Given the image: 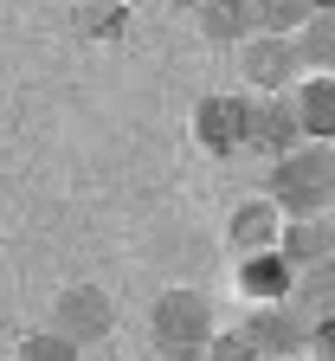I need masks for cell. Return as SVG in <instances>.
Instances as JSON below:
<instances>
[{"mask_svg":"<svg viewBox=\"0 0 335 361\" xmlns=\"http://www.w3.org/2000/svg\"><path fill=\"white\" fill-rule=\"evenodd\" d=\"M213 336H219L213 329V303L200 290H187V284L155 290V303H149V342H155L162 361H200Z\"/></svg>","mask_w":335,"mask_h":361,"instance_id":"cell-1","label":"cell"},{"mask_svg":"<svg viewBox=\"0 0 335 361\" xmlns=\"http://www.w3.org/2000/svg\"><path fill=\"white\" fill-rule=\"evenodd\" d=\"M271 200L284 213H335V142H303L297 155L271 161Z\"/></svg>","mask_w":335,"mask_h":361,"instance_id":"cell-2","label":"cell"},{"mask_svg":"<svg viewBox=\"0 0 335 361\" xmlns=\"http://www.w3.org/2000/svg\"><path fill=\"white\" fill-rule=\"evenodd\" d=\"M252 90H213V97H200L194 110V142L219 161L232 155H252Z\"/></svg>","mask_w":335,"mask_h":361,"instance_id":"cell-3","label":"cell"},{"mask_svg":"<svg viewBox=\"0 0 335 361\" xmlns=\"http://www.w3.org/2000/svg\"><path fill=\"white\" fill-rule=\"evenodd\" d=\"M238 71H245V90H258V97H284V90H297L310 78L303 52L291 32H258L238 45Z\"/></svg>","mask_w":335,"mask_h":361,"instance_id":"cell-4","label":"cell"},{"mask_svg":"<svg viewBox=\"0 0 335 361\" xmlns=\"http://www.w3.org/2000/svg\"><path fill=\"white\" fill-rule=\"evenodd\" d=\"M238 329L258 342L264 361H291V355H310V329H316V316H310L297 297H284V303H252V316H245Z\"/></svg>","mask_w":335,"mask_h":361,"instance_id":"cell-5","label":"cell"},{"mask_svg":"<svg viewBox=\"0 0 335 361\" xmlns=\"http://www.w3.org/2000/svg\"><path fill=\"white\" fill-rule=\"evenodd\" d=\"M52 329L71 336V342H104L116 329V303L104 284H65L52 297Z\"/></svg>","mask_w":335,"mask_h":361,"instance_id":"cell-6","label":"cell"},{"mask_svg":"<svg viewBox=\"0 0 335 361\" xmlns=\"http://www.w3.org/2000/svg\"><path fill=\"white\" fill-rule=\"evenodd\" d=\"M252 97H258V90H252ZM303 142H310V135H303V116H297V97H291V90L252 104V155L258 161H284V155H297Z\"/></svg>","mask_w":335,"mask_h":361,"instance_id":"cell-7","label":"cell"},{"mask_svg":"<svg viewBox=\"0 0 335 361\" xmlns=\"http://www.w3.org/2000/svg\"><path fill=\"white\" fill-rule=\"evenodd\" d=\"M297 278H303V264L284 252V245L245 252V258H238V271H232V284H238V297H245V303H284V297H297Z\"/></svg>","mask_w":335,"mask_h":361,"instance_id":"cell-8","label":"cell"},{"mask_svg":"<svg viewBox=\"0 0 335 361\" xmlns=\"http://www.w3.org/2000/svg\"><path fill=\"white\" fill-rule=\"evenodd\" d=\"M284 226H291V213H284L271 194H252V200H238V207H232L226 239H232L238 258H245V252H271V245H284Z\"/></svg>","mask_w":335,"mask_h":361,"instance_id":"cell-9","label":"cell"},{"mask_svg":"<svg viewBox=\"0 0 335 361\" xmlns=\"http://www.w3.org/2000/svg\"><path fill=\"white\" fill-rule=\"evenodd\" d=\"M194 20H200V39L232 45V52H238L245 39H258V0H207Z\"/></svg>","mask_w":335,"mask_h":361,"instance_id":"cell-10","label":"cell"},{"mask_svg":"<svg viewBox=\"0 0 335 361\" xmlns=\"http://www.w3.org/2000/svg\"><path fill=\"white\" fill-rule=\"evenodd\" d=\"M291 97H297V116H303L310 142H335V71H310Z\"/></svg>","mask_w":335,"mask_h":361,"instance_id":"cell-11","label":"cell"},{"mask_svg":"<svg viewBox=\"0 0 335 361\" xmlns=\"http://www.w3.org/2000/svg\"><path fill=\"white\" fill-rule=\"evenodd\" d=\"M284 252H291L297 264L335 258V213H297L291 226H284Z\"/></svg>","mask_w":335,"mask_h":361,"instance_id":"cell-12","label":"cell"},{"mask_svg":"<svg viewBox=\"0 0 335 361\" xmlns=\"http://www.w3.org/2000/svg\"><path fill=\"white\" fill-rule=\"evenodd\" d=\"M297 52H303V65H310V71H335V13H322V7H316V20L297 32Z\"/></svg>","mask_w":335,"mask_h":361,"instance_id":"cell-13","label":"cell"},{"mask_svg":"<svg viewBox=\"0 0 335 361\" xmlns=\"http://www.w3.org/2000/svg\"><path fill=\"white\" fill-rule=\"evenodd\" d=\"M297 303H303L310 316H335V258L303 264V278H297Z\"/></svg>","mask_w":335,"mask_h":361,"instance_id":"cell-14","label":"cell"},{"mask_svg":"<svg viewBox=\"0 0 335 361\" xmlns=\"http://www.w3.org/2000/svg\"><path fill=\"white\" fill-rule=\"evenodd\" d=\"M316 20V0H258V32H303Z\"/></svg>","mask_w":335,"mask_h":361,"instance_id":"cell-15","label":"cell"},{"mask_svg":"<svg viewBox=\"0 0 335 361\" xmlns=\"http://www.w3.org/2000/svg\"><path fill=\"white\" fill-rule=\"evenodd\" d=\"M123 26H129V0H116V7H104V0L78 7V32L84 39H123Z\"/></svg>","mask_w":335,"mask_h":361,"instance_id":"cell-16","label":"cell"},{"mask_svg":"<svg viewBox=\"0 0 335 361\" xmlns=\"http://www.w3.org/2000/svg\"><path fill=\"white\" fill-rule=\"evenodd\" d=\"M20 361H84V342H71L59 329H39V336L20 342Z\"/></svg>","mask_w":335,"mask_h":361,"instance_id":"cell-17","label":"cell"},{"mask_svg":"<svg viewBox=\"0 0 335 361\" xmlns=\"http://www.w3.org/2000/svg\"><path fill=\"white\" fill-rule=\"evenodd\" d=\"M200 361H264V355H258V342H252L245 329H219V336L207 342Z\"/></svg>","mask_w":335,"mask_h":361,"instance_id":"cell-18","label":"cell"},{"mask_svg":"<svg viewBox=\"0 0 335 361\" xmlns=\"http://www.w3.org/2000/svg\"><path fill=\"white\" fill-rule=\"evenodd\" d=\"M310 361H335V316H316V329H310Z\"/></svg>","mask_w":335,"mask_h":361,"instance_id":"cell-19","label":"cell"},{"mask_svg":"<svg viewBox=\"0 0 335 361\" xmlns=\"http://www.w3.org/2000/svg\"><path fill=\"white\" fill-rule=\"evenodd\" d=\"M168 7H194V13H200V7H207V0H168Z\"/></svg>","mask_w":335,"mask_h":361,"instance_id":"cell-20","label":"cell"},{"mask_svg":"<svg viewBox=\"0 0 335 361\" xmlns=\"http://www.w3.org/2000/svg\"><path fill=\"white\" fill-rule=\"evenodd\" d=\"M316 7H322V13H335V0H316Z\"/></svg>","mask_w":335,"mask_h":361,"instance_id":"cell-21","label":"cell"},{"mask_svg":"<svg viewBox=\"0 0 335 361\" xmlns=\"http://www.w3.org/2000/svg\"><path fill=\"white\" fill-rule=\"evenodd\" d=\"M65 7H90V0H65Z\"/></svg>","mask_w":335,"mask_h":361,"instance_id":"cell-22","label":"cell"},{"mask_svg":"<svg viewBox=\"0 0 335 361\" xmlns=\"http://www.w3.org/2000/svg\"><path fill=\"white\" fill-rule=\"evenodd\" d=\"M129 7H135V0H129Z\"/></svg>","mask_w":335,"mask_h":361,"instance_id":"cell-23","label":"cell"}]
</instances>
